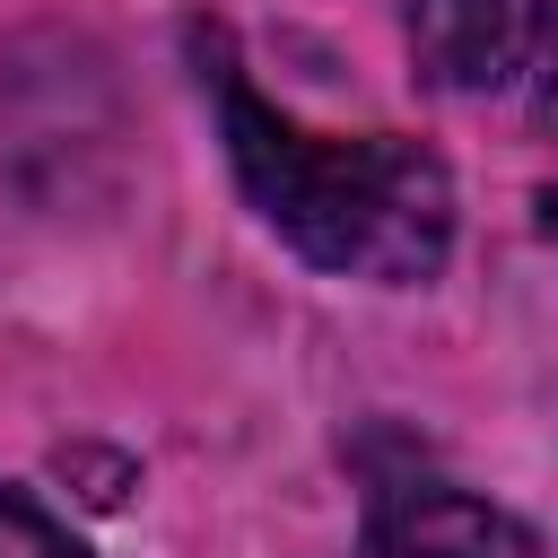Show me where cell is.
<instances>
[{
	"mask_svg": "<svg viewBox=\"0 0 558 558\" xmlns=\"http://www.w3.org/2000/svg\"><path fill=\"white\" fill-rule=\"evenodd\" d=\"M201 105L218 122V148L235 166V192L253 218L314 270L366 279V288H418L453 253V174L436 148L401 131H314L279 113L253 78L227 26H192Z\"/></svg>",
	"mask_w": 558,
	"mask_h": 558,
	"instance_id": "obj_1",
	"label": "cell"
},
{
	"mask_svg": "<svg viewBox=\"0 0 558 558\" xmlns=\"http://www.w3.org/2000/svg\"><path fill=\"white\" fill-rule=\"evenodd\" d=\"M0 558H96L35 488H0Z\"/></svg>",
	"mask_w": 558,
	"mask_h": 558,
	"instance_id": "obj_4",
	"label": "cell"
},
{
	"mask_svg": "<svg viewBox=\"0 0 558 558\" xmlns=\"http://www.w3.org/2000/svg\"><path fill=\"white\" fill-rule=\"evenodd\" d=\"M532 113H541V131L558 140V44L541 52V96H532Z\"/></svg>",
	"mask_w": 558,
	"mask_h": 558,
	"instance_id": "obj_5",
	"label": "cell"
},
{
	"mask_svg": "<svg viewBox=\"0 0 558 558\" xmlns=\"http://www.w3.org/2000/svg\"><path fill=\"white\" fill-rule=\"evenodd\" d=\"M357 558H541V549L506 506L445 488V480H410V488H384L366 506Z\"/></svg>",
	"mask_w": 558,
	"mask_h": 558,
	"instance_id": "obj_3",
	"label": "cell"
},
{
	"mask_svg": "<svg viewBox=\"0 0 558 558\" xmlns=\"http://www.w3.org/2000/svg\"><path fill=\"white\" fill-rule=\"evenodd\" d=\"M410 61L445 96H497L523 70H541L558 35V0H401Z\"/></svg>",
	"mask_w": 558,
	"mask_h": 558,
	"instance_id": "obj_2",
	"label": "cell"
}]
</instances>
